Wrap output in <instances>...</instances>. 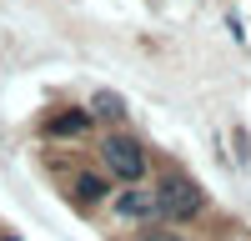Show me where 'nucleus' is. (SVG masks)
Wrapping results in <instances>:
<instances>
[{
  "label": "nucleus",
  "instance_id": "1",
  "mask_svg": "<svg viewBox=\"0 0 251 241\" xmlns=\"http://www.w3.org/2000/svg\"><path fill=\"white\" fill-rule=\"evenodd\" d=\"M96 166L106 171L116 186H146L151 181V146L136 131H100L96 136Z\"/></svg>",
  "mask_w": 251,
  "mask_h": 241
},
{
  "label": "nucleus",
  "instance_id": "2",
  "mask_svg": "<svg viewBox=\"0 0 251 241\" xmlns=\"http://www.w3.org/2000/svg\"><path fill=\"white\" fill-rule=\"evenodd\" d=\"M151 196H156V221H166V226H191L206 216V191L186 171H161Z\"/></svg>",
  "mask_w": 251,
  "mask_h": 241
},
{
  "label": "nucleus",
  "instance_id": "3",
  "mask_svg": "<svg viewBox=\"0 0 251 241\" xmlns=\"http://www.w3.org/2000/svg\"><path fill=\"white\" fill-rule=\"evenodd\" d=\"M66 196H71V206L75 211H106V201L116 196V181L106 176V171H100L96 166V161H86V166H75L71 176H66Z\"/></svg>",
  "mask_w": 251,
  "mask_h": 241
},
{
  "label": "nucleus",
  "instance_id": "4",
  "mask_svg": "<svg viewBox=\"0 0 251 241\" xmlns=\"http://www.w3.org/2000/svg\"><path fill=\"white\" fill-rule=\"evenodd\" d=\"M106 216H111V226H121V231L151 226V221H156V196H151V186H116V196L106 201Z\"/></svg>",
  "mask_w": 251,
  "mask_h": 241
},
{
  "label": "nucleus",
  "instance_id": "5",
  "mask_svg": "<svg viewBox=\"0 0 251 241\" xmlns=\"http://www.w3.org/2000/svg\"><path fill=\"white\" fill-rule=\"evenodd\" d=\"M40 136L46 141H86V136H96V120H91V111L86 106H60V111H50L46 120H40Z\"/></svg>",
  "mask_w": 251,
  "mask_h": 241
},
{
  "label": "nucleus",
  "instance_id": "6",
  "mask_svg": "<svg viewBox=\"0 0 251 241\" xmlns=\"http://www.w3.org/2000/svg\"><path fill=\"white\" fill-rule=\"evenodd\" d=\"M86 111H91V120H96V131H121L126 120H131V106H126L121 91H96V96L86 100Z\"/></svg>",
  "mask_w": 251,
  "mask_h": 241
},
{
  "label": "nucleus",
  "instance_id": "7",
  "mask_svg": "<svg viewBox=\"0 0 251 241\" xmlns=\"http://www.w3.org/2000/svg\"><path fill=\"white\" fill-rule=\"evenodd\" d=\"M131 241H196L186 226H166V221H151V226H141Z\"/></svg>",
  "mask_w": 251,
  "mask_h": 241
},
{
  "label": "nucleus",
  "instance_id": "8",
  "mask_svg": "<svg viewBox=\"0 0 251 241\" xmlns=\"http://www.w3.org/2000/svg\"><path fill=\"white\" fill-rule=\"evenodd\" d=\"M0 241H15V236H0Z\"/></svg>",
  "mask_w": 251,
  "mask_h": 241
}]
</instances>
